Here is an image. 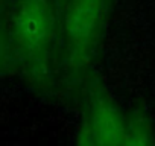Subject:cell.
Wrapping results in <instances>:
<instances>
[{
    "instance_id": "cell-1",
    "label": "cell",
    "mask_w": 155,
    "mask_h": 146,
    "mask_svg": "<svg viewBox=\"0 0 155 146\" xmlns=\"http://www.w3.org/2000/svg\"><path fill=\"white\" fill-rule=\"evenodd\" d=\"M8 28L18 73L32 88L49 93L55 85L56 41L52 0H12Z\"/></svg>"
},
{
    "instance_id": "cell-2",
    "label": "cell",
    "mask_w": 155,
    "mask_h": 146,
    "mask_svg": "<svg viewBox=\"0 0 155 146\" xmlns=\"http://www.w3.org/2000/svg\"><path fill=\"white\" fill-rule=\"evenodd\" d=\"M111 0H64L62 6V79L68 91L79 88L96 58Z\"/></svg>"
},
{
    "instance_id": "cell-4",
    "label": "cell",
    "mask_w": 155,
    "mask_h": 146,
    "mask_svg": "<svg viewBox=\"0 0 155 146\" xmlns=\"http://www.w3.org/2000/svg\"><path fill=\"white\" fill-rule=\"evenodd\" d=\"M12 73H18L17 59L9 37L8 15L2 14V6H0V78H5Z\"/></svg>"
},
{
    "instance_id": "cell-6",
    "label": "cell",
    "mask_w": 155,
    "mask_h": 146,
    "mask_svg": "<svg viewBox=\"0 0 155 146\" xmlns=\"http://www.w3.org/2000/svg\"><path fill=\"white\" fill-rule=\"evenodd\" d=\"M2 3H3V0H0V6H2Z\"/></svg>"
},
{
    "instance_id": "cell-3",
    "label": "cell",
    "mask_w": 155,
    "mask_h": 146,
    "mask_svg": "<svg viewBox=\"0 0 155 146\" xmlns=\"http://www.w3.org/2000/svg\"><path fill=\"white\" fill-rule=\"evenodd\" d=\"M78 141L85 144H146L152 141V129L141 116L123 111L105 95H96L85 110Z\"/></svg>"
},
{
    "instance_id": "cell-5",
    "label": "cell",
    "mask_w": 155,
    "mask_h": 146,
    "mask_svg": "<svg viewBox=\"0 0 155 146\" xmlns=\"http://www.w3.org/2000/svg\"><path fill=\"white\" fill-rule=\"evenodd\" d=\"M55 2H56V6H62V3H64V0H55Z\"/></svg>"
}]
</instances>
